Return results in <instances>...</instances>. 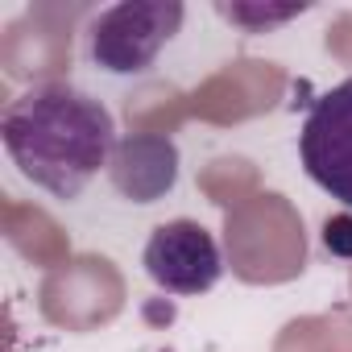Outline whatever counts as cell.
I'll use <instances>...</instances> for the list:
<instances>
[{"label":"cell","mask_w":352,"mask_h":352,"mask_svg":"<svg viewBox=\"0 0 352 352\" xmlns=\"http://www.w3.org/2000/svg\"><path fill=\"white\" fill-rule=\"evenodd\" d=\"M0 137L13 166L54 199H79L116 149L112 112L75 83H38L9 100Z\"/></svg>","instance_id":"1"},{"label":"cell","mask_w":352,"mask_h":352,"mask_svg":"<svg viewBox=\"0 0 352 352\" xmlns=\"http://www.w3.org/2000/svg\"><path fill=\"white\" fill-rule=\"evenodd\" d=\"M183 17L179 0H124L87 25V54L108 75H137L179 34Z\"/></svg>","instance_id":"2"},{"label":"cell","mask_w":352,"mask_h":352,"mask_svg":"<svg viewBox=\"0 0 352 352\" xmlns=\"http://www.w3.org/2000/svg\"><path fill=\"white\" fill-rule=\"evenodd\" d=\"M298 153L311 183L352 208V79L323 91L298 133Z\"/></svg>","instance_id":"3"},{"label":"cell","mask_w":352,"mask_h":352,"mask_svg":"<svg viewBox=\"0 0 352 352\" xmlns=\"http://www.w3.org/2000/svg\"><path fill=\"white\" fill-rule=\"evenodd\" d=\"M145 274L153 278L157 290L166 294H208L220 274L224 257L216 236L199 220H166L149 232L145 241Z\"/></svg>","instance_id":"4"},{"label":"cell","mask_w":352,"mask_h":352,"mask_svg":"<svg viewBox=\"0 0 352 352\" xmlns=\"http://www.w3.org/2000/svg\"><path fill=\"white\" fill-rule=\"evenodd\" d=\"M174 179H179V149L170 137H153V133H137L129 141L116 145L112 157V183L120 195H129L133 204H153L162 199Z\"/></svg>","instance_id":"5"},{"label":"cell","mask_w":352,"mask_h":352,"mask_svg":"<svg viewBox=\"0 0 352 352\" xmlns=\"http://www.w3.org/2000/svg\"><path fill=\"white\" fill-rule=\"evenodd\" d=\"M298 13H307V5H282V9H270V5L265 9L261 5H220V17L245 25L249 34H261L265 25H282V21H290Z\"/></svg>","instance_id":"6"},{"label":"cell","mask_w":352,"mask_h":352,"mask_svg":"<svg viewBox=\"0 0 352 352\" xmlns=\"http://www.w3.org/2000/svg\"><path fill=\"white\" fill-rule=\"evenodd\" d=\"M323 241H327V249H331V253L352 257V216H336V220H327Z\"/></svg>","instance_id":"7"}]
</instances>
